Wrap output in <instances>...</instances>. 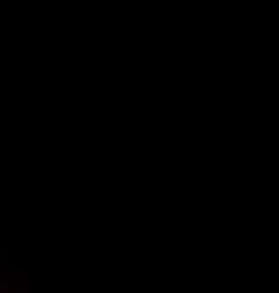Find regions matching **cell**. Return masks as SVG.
<instances>
[{
	"instance_id": "6da1fadb",
	"label": "cell",
	"mask_w": 279,
	"mask_h": 293,
	"mask_svg": "<svg viewBox=\"0 0 279 293\" xmlns=\"http://www.w3.org/2000/svg\"><path fill=\"white\" fill-rule=\"evenodd\" d=\"M3 290H9V285H6V282H0V293H3Z\"/></svg>"
}]
</instances>
